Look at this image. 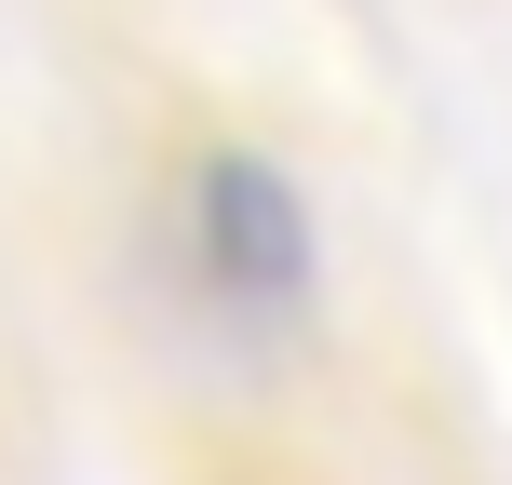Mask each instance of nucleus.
I'll return each instance as SVG.
<instances>
[{"label":"nucleus","mask_w":512,"mask_h":485,"mask_svg":"<svg viewBox=\"0 0 512 485\" xmlns=\"http://www.w3.org/2000/svg\"><path fill=\"white\" fill-rule=\"evenodd\" d=\"M176 256H189V283H203V310H216L230 337H283V324H310V297H324L310 189L283 176L270 149H243V135H216V149L189 162V189H176Z\"/></svg>","instance_id":"1"}]
</instances>
